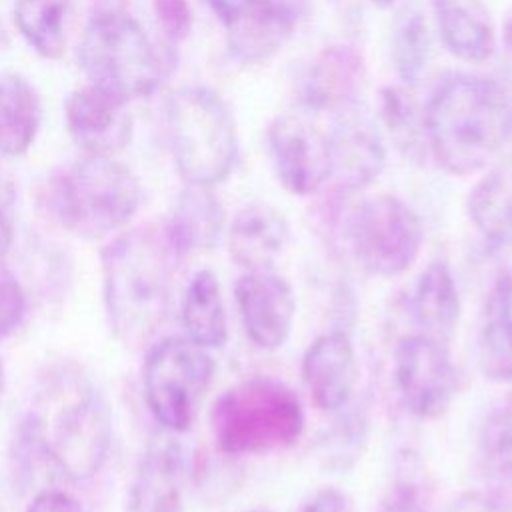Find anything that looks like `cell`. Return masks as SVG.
<instances>
[{
    "label": "cell",
    "instance_id": "603a6c76",
    "mask_svg": "<svg viewBox=\"0 0 512 512\" xmlns=\"http://www.w3.org/2000/svg\"><path fill=\"white\" fill-rule=\"evenodd\" d=\"M166 228L180 256L210 250L222 236L224 210L208 186L188 184V188L180 192Z\"/></svg>",
    "mask_w": 512,
    "mask_h": 512
},
{
    "label": "cell",
    "instance_id": "44dd1931",
    "mask_svg": "<svg viewBox=\"0 0 512 512\" xmlns=\"http://www.w3.org/2000/svg\"><path fill=\"white\" fill-rule=\"evenodd\" d=\"M410 312L420 334L450 342L460 320V294L450 266L444 260L430 262L416 280Z\"/></svg>",
    "mask_w": 512,
    "mask_h": 512
},
{
    "label": "cell",
    "instance_id": "74e56055",
    "mask_svg": "<svg viewBox=\"0 0 512 512\" xmlns=\"http://www.w3.org/2000/svg\"><path fill=\"white\" fill-rule=\"evenodd\" d=\"M450 512H502L496 502L480 492H464L450 508Z\"/></svg>",
    "mask_w": 512,
    "mask_h": 512
},
{
    "label": "cell",
    "instance_id": "484cf974",
    "mask_svg": "<svg viewBox=\"0 0 512 512\" xmlns=\"http://www.w3.org/2000/svg\"><path fill=\"white\" fill-rule=\"evenodd\" d=\"M186 338L202 348L222 346L228 338L226 308L216 274L208 268L198 270L182 296L180 308Z\"/></svg>",
    "mask_w": 512,
    "mask_h": 512
},
{
    "label": "cell",
    "instance_id": "7a4b0ae2",
    "mask_svg": "<svg viewBox=\"0 0 512 512\" xmlns=\"http://www.w3.org/2000/svg\"><path fill=\"white\" fill-rule=\"evenodd\" d=\"M178 256L166 222L132 226L102 248L104 308L124 346L148 342L164 322Z\"/></svg>",
    "mask_w": 512,
    "mask_h": 512
},
{
    "label": "cell",
    "instance_id": "8fae6325",
    "mask_svg": "<svg viewBox=\"0 0 512 512\" xmlns=\"http://www.w3.org/2000/svg\"><path fill=\"white\" fill-rule=\"evenodd\" d=\"M268 144L278 180L288 192L310 196L330 178L328 134L306 116L274 118L268 128Z\"/></svg>",
    "mask_w": 512,
    "mask_h": 512
},
{
    "label": "cell",
    "instance_id": "83f0119b",
    "mask_svg": "<svg viewBox=\"0 0 512 512\" xmlns=\"http://www.w3.org/2000/svg\"><path fill=\"white\" fill-rule=\"evenodd\" d=\"M72 0H16L14 22L22 38L42 58H60Z\"/></svg>",
    "mask_w": 512,
    "mask_h": 512
},
{
    "label": "cell",
    "instance_id": "52a82bcc",
    "mask_svg": "<svg viewBox=\"0 0 512 512\" xmlns=\"http://www.w3.org/2000/svg\"><path fill=\"white\" fill-rule=\"evenodd\" d=\"M78 62L90 84L120 96H150L162 76L160 58L124 6L96 8L78 44Z\"/></svg>",
    "mask_w": 512,
    "mask_h": 512
},
{
    "label": "cell",
    "instance_id": "ba28073f",
    "mask_svg": "<svg viewBox=\"0 0 512 512\" xmlns=\"http://www.w3.org/2000/svg\"><path fill=\"white\" fill-rule=\"evenodd\" d=\"M214 360L186 336L156 342L144 360V398L152 416L170 432H186L212 386Z\"/></svg>",
    "mask_w": 512,
    "mask_h": 512
},
{
    "label": "cell",
    "instance_id": "cb8c5ba5",
    "mask_svg": "<svg viewBox=\"0 0 512 512\" xmlns=\"http://www.w3.org/2000/svg\"><path fill=\"white\" fill-rule=\"evenodd\" d=\"M432 6L442 40L452 54L470 62L492 56L494 26L482 0H432Z\"/></svg>",
    "mask_w": 512,
    "mask_h": 512
},
{
    "label": "cell",
    "instance_id": "d4e9b609",
    "mask_svg": "<svg viewBox=\"0 0 512 512\" xmlns=\"http://www.w3.org/2000/svg\"><path fill=\"white\" fill-rule=\"evenodd\" d=\"M42 106L36 88L20 72L0 74V154H24L40 128Z\"/></svg>",
    "mask_w": 512,
    "mask_h": 512
},
{
    "label": "cell",
    "instance_id": "30bf717a",
    "mask_svg": "<svg viewBox=\"0 0 512 512\" xmlns=\"http://www.w3.org/2000/svg\"><path fill=\"white\" fill-rule=\"evenodd\" d=\"M394 384L410 414L422 420L442 416L458 390L448 344L420 332L404 336L394 348Z\"/></svg>",
    "mask_w": 512,
    "mask_h": 512
},
{
    "label": "cell",
    "instance_id": "277c9868",
    "mask_svg": "<svg viewBox=\"0 0 512 512\" xmlns=\"http://www.w3.org/2000/svg\"><path fill=\"white\" fill-rule=\"evenodd\" d=\"M52 220L82 238H100L122 228L140 208L136 174L112 156H90L54 170L44 184Z\"/></svg>",
    "mask_w": 512,
    "mask_h": 512
},
{
    "label": "cell",
    "instance_id": "6da1fadb",
    "mask_svg": "<svg viewBox=\"0 0 512 512\" xmlns=\"http://www.w3.org/2000/svg\"><path fill=\"white\" fill-rule=\"evenodd\" d=\"M26 432L64 476L88 480L108 460L112 414L104 394L82 368L60 364L40 378Z\"/></svg>",
    "mask_w": 512,
    "mask_h": 512
},
{
    "label": "cell",
    "instance_id": "4fadbf2b",
    "mask_svg": "<svg viewBox=\"0 0 512 512\" xmlns=\"http://www.w3.org/2000/svg\"><path fill=\"white\" fill-rule=\"evenodd\" d=\"M238 314L248 340L262 350H276L290 338L296 296L292 284L272 270L248 272L234 288Z\"/></svg>",
    "mask_w": 512,
    "mask_h": 512
},
{
    "label": "cell",
    "instance_id": "7c38bea8",
    "mask_svg": "<svg viewBox=\"0 0 512 512\" xmlns=\"http://www.w3.org/2000/svg\"><path fill=\"white\" fill-rule=\"evenodd\" d=\"M330 146V178L344 192H354L376 180L386 162L380 128L368 108L352 100L334 110Z\"/></svg>",
    "mask_w": 512,
    "mask_h": 512
},
{
    "label": "cell",
    "instance_id": "f35d334b",
    "mask_svg": "<svg viewBox=\"0 0 512 512\" xmlns=\"http://www.w3.org/2000/svg\"><path fill=\"white\" fill-rule=\"evenodd\" d=\"M504 44L512 54V12L506 16V22H504Z\"/></svg>",
    "mask_w": 512,
    "mask_h": 512
},
{
    "label": "cell",
    "instance_id": "d6a6232c",
    "mask_svg": "<svg viewBox=\"0 0 512 512\" xmlns=\"http://www.w3.org/2000/svg\"><path fill=\"white\" fill-rule=\"evenodd\" d=\"M378 512H428V506L418 482L400 476L382 498Z\"/></svg>",
    "mask_w": 512,
    "mask_h": 512
},
{
    "label": "cell",
    "instance_id": "d6986e66",
    "mask_svg": "<svg viewBox=\"0 0 512 512\" xmlns=\"http://www.w3.org/2000/svg\"><path fill=\"white\" fill-rule=\"evenodd\" d=\"M296 24L294 8L284 0H258L238 22L228 26V46L244 64L264 62L290 38Z\"/></svg>",
    "mask_w": 512,
    "mask_h": 512
},
{
    "label": "cell",
    "instance_id": "8992f818",
    "mask_svg": "<svg viewBox=\"0 0 512 512\" xmlns=\"http://www.w3.org/2000/svg\"><path fill=\"white\" fill-rule=\"evenodd\" d=\"M166 126L176 168L188 184L210 188L232 172L238 156L236 124L214 90L186 86L172 92Z\"/></svg>",
    "mask_w": 512,
    "mask_h": 512
},
{
    "label": "cell",
    "instance_id": "3957f363",
    "mask_svg": "<svg viewBox=\"0 0 512 512\" xmlns=\"http://www.w3.org/2000/svg\"><path fill=\"white\" fill-rule=\"evenodd\" d=\"M428 150L450 174L484 168L512 136V104L506 90L486 78L454 76L424 110Z\"/></svg>",
    "mask_w": 512,
    "mask_h": 512
},
{
    "label": "cell",
    "instance_id": "ab89813d",
    "mask_svg": "<svg viewBox=\"0 0 512 512\" xmlns=\"http://www.w3.org/2000/svg\"><path fill=\"white\" fill-rule=\"evenodd\" d=\"M2 390H4V364L0 360V396H2Z\"/></svg>",
    "mask_w": 512,
    "mask_h": 512
},
{
    "label": "cell",
    "instance_id": "e0dca14e",
    "mask_svg": "<svg viewBox=\"0 0 512 512\" xmlns=\"http://www.w3.org/2000/svg\"><path fill=\"white\" fill-rule=\"evenodd\" d=\"M302 380L320 410L342 408L356 382V354L344 332L316 338L302 356Z\"/></svg>",
    "mask_w": 512,
    "mask_h": 512
},
{
    "label": "cell",
    "instance_id": "e575fe53",
    "mask_svg": "<svg viewBox=\"0 0 512 512\" xmlns=\"http://www.w3.org/2000/svg\"><path fill=\"white\" fill-rule=\"evenodd\" d=\"M26 512H86L84 506L62 490H42L28 504Z\"/></svg>",
    "mask_w": 512,
    "mask_h": 512
},
{
    "label": "cell",
    "instance_id": "f1b7e54d",
    "mask_svg": "<svg viewBox=\"0 0 512 512\" xmlns=\"http://www.w3.org/2000/svg\"><path fill=\"white\" fill-rule=\"evenodd\" d=\"M390 56L398 76L406 84H416L422 78L430 56V36L420 12L410 10L396 22L390 40Z\"/></svg>",
    "mask_w": 512,
    "mask_h": 512
},
{
    "label": "cell",
    "instance_id": "9c48e42d",
    "mask_svg": "<svg viewBox=\"0 0 512 512\" xmlns=\"http://www.w3.org/2000/svg\"><path fill=\"white\" fill-rule=\"evenodd\" d=\"M346 238L354 260L364 272L378 278H394L404 274L418 258L424 228L406 202L390 194H378L350 212Z\"/></svg>",
    "mask_w": 512,
    "mask_h": 512
},
{
    "label": "cell",
    "instance_id": "b9f144b4",
    "mask_svg": "<svg viewBox=\"0 0 512 512\" xmlns=\"http://www.w3.org/2000/svg\"><path fill=\"white\" fill-rule=\"evenodd\" d=\"M246 512H264V510H246Z\"/></svg>",
    "mask_w": 512,
    "mask_h": 512
},
{
    "label": "cell",
    "instance_id": "9a60e30c",
    "mask_svg": "<svg viewBox=\"0 0 512 512\" xmlns=\"http://www.w3.org/2000/svg\"><path fill=\"white\" fill-rule=\"evenodd\" d=\"M186 458L172 440L154 442L138 462L128 488L126 512H182Z\"/></svg>",
    "mask_w": 512,
    "mask_h": 512
},
{
    "label": "cell",
    "instance_id": "8d00e7d4",
    "mask_svg": "<svg viewBox=\"0 0 512 512\" xmlns=\"http://www.w3.org/2000/svg\"><path fill=\"white\" fill-rule=\"evenodd\" d=\"M258 0H206L218 20L228 28L238 22Z\"/></svg>",
    "mask_w": 512,
    "mask_h": 512
},
{
    "label": "cell",
    "instance_id": "f546056e",
    "mask_svg": "<svg viewBox=\"0 0 512 512\" xmlns=\"http://www.w3.org/2000/svg\"><path fill=\"white\" fill-rule=\"evenodd\" d=\"M486 452L502 476L512 484V394L492 412L486 426Z\"/></svg>",
    "mask_w": 512,
    "mask_h": 512
},
{
    "label": "cell",
    "instance_id": "4dcf8cb0",
    "mask_svg": "<svg viewBox=\"0 0 512 512\" xmlns=\"http://www.w3.org/2000/svg\"><path fill=\"white\" fill-rule=\"evenodd\" d=\"M26 294L12 270L0 260V340L8 338L24 320Z\"/></svg>",
    "mask_w": 512,
    "mask_h": 512
},
{
    "label": "cell",
    "instance_id": "d590c367",
    "mask_svg": "<svg viewBox=\"0 0 512 512\" xmlns=\"http://www.w3.org/2000/svg\"><path fill=\"white\" fill-rule=\"evenodd\" d=\"M298 512H350V502L338 488H320L300 506Z\"/></svg>",
    "mask_w": 512,
    "mask_h": 512
},
{
    "label": "cell",
    "instance_id": "4316f807",
    "mask_svg": "<svg viewBox=\"0 0 512 512\" xmlns=\"http://www.w3.org/2000/svg\"><path fill=\"white\" fill-rule=\"evenodd\" d=\"M378 118L398 152L422 164L428 154L426 122L416 98L402 86H384L378 94Z\"/></svg>",
    "mask_w": 512,
    "mask_h": 512
},
{
    "label": "cell",
    "instance_id": "5b68a950",
    "mask_svg": "<svg viewBox=\"0 0 512 512\" xmlns=\"http://www.w3.org/2000/svg\"><path fill=\"white\" fill-rule=\"evenodd\" d=\"M210 426L224 454H270L300 438L304 408L286 382L274 376H250L218 396Z\"/></svg>",
    "mask_w": 512,
    "mask_h": 512
},
{
    "label": "cell",
    "instance_id": "836d02e7",
    "mask_svg": "<svg viewBox=\"0 0 512 512\" xmlns=\"http://www.w3.org/2000/svg\"><path fill=\"white\" fill-rule=\"evenodd\" d=\"M16 190L12 180L0 170V260L8 254L14 240Z\"/></svg>",
    "mask_w": 512,
    "mask_h": 512
},
{
    "label": "cell",
    "instance_id": "1f68e13d",
    "mask_svg": "<svg viewBox=\"0 0 512 512\" xmlns=\"http://www.w3.org/2000/svg\"><path fill=\"white\" fill-rule=\"evenodd\" d=\"M154 14L164 34L174 42L184 40L192 30L194 18L188 0H154Z\"/></svg>",
    "mask_w": 512,
    "mask_h": 512
},
{
    "label": "cell",
    "instance_id": "60d3db41",
    "mask_svg": "<svg viewBox=\"0 0 512 512\" xmlns=\"http://www.w3.org/2000/svg\"><path fill=\"white\" fill-rule=\"evenodd\" d=\"M372 2H374L376 6H382V8H384V6H390V4H394L396 0H372Z\"/></svg>",
    "mask_w": 512,
    "mask_h": 512
},
{
    "label": "cell",
    "instance_id": "ffe728a7",
    "mask_svg": "<svg viewBox=\"0 0 512 512\" xmlns=\"http://www.w3.org/2000/svg\"><path fill=\"white\" fill-rule=\"evenodd\" d=\"M476 354L484 378L512 382V274H502L486 296Z\"/></svg>",
    "mask_w": 512,
    "mask_h": 512
},
{
    "label": "cell",
    "instance_id": "ac0fdd59",
    "mask_svg": "<svg viewBox=\"0 0 512 512\" xmlns=\"http://www.w3.org/2000/svg\"><path fill=\"white\" fill-rule=\"evenodd\" d=\"M364 78V62L352 46L324 48L300 82V100L314 110H338L356 100Z\"/></svg>",
    "mask_w": 512,
    "mask_h": 512
},
{
    "label": "cell",
    "instance_id": "7402d4cb",
    "mask_svg": "<svg viewBox=\"0 0 512 512\" xmlns=\"http://www.w3.org/2000/svg\"><path fill=\"white\" fill-rule=\"evenodd\" d=\"M466 208L474 228L490 246H512V156L496 162L470 188Z\"/></svg>",
    "mask_w": 512,
    "mask_h": 512
},
{
    "label": "cell",
    "instance_id": "5bb4252c",
    "mask_svg": "<svg viewBox=\"0 0 512 512\" xmlns=\"http://www.w3.org/2000/svg\"><path fill=\"white\" fill-rule=\"evenodd\" d=\"M70 136L90 156H114L132 138L128 102L94 84L74 90L64 104Z\"/></svg>",
    "mask_w": 512,
    "mask_h": 512
},
{
    "label": "cell",
    "instance_id": "2e32d148",
    "mask_svg": "<svg viewBox=\"0 0 512 512\" xmlns=\"http://www.w3.org/2000/svg\"><path fill=\"white\" fill-rule=\"evenodd\" d=\"M290 240L292 232L284 214L264 202L240 208L228 232L230 256L248 272L272 270L288 250Z\"/></svg>",
    "mask_w": 512,
    "mask_h": 512
}]
</instances>
